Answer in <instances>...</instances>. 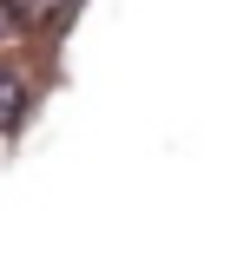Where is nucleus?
Segmentation results:
<instances>
[{
  "label": "nucleus",
  "mask_w": 250,
  "mask_h": 256,
  "mask_svg": "<svg viewBox=\"0 0 250 256\" xmlns=\"http://www.w3.org/2000/svg\"><path fill=\"white\" fill-rule=\"evenodd\" d=\"M20 112H27V86H20L14 72H0V132H14Z\"/></svg>",
  "instance_id": "f257e3e1"
},
{
  "label": "nucleus",
  "mask_w": 250,
  "mask_h": 256,
  "mask_svg": "<svg viewBox=\"0 0 250 256\" xmlns=\"http://www.w3.org/2000/svg\"><path fill=\"white\" fill-rule=\"evenodd\" d=\"M7 7L20 14V26H33V20H46L53 7H66V0H7Z\"/></svg>",
  "instance_id": "f03ea898"
},
{
  "label": "nucleus",
  "mask_w": 250,
  "mask_h": 256,
  "mask_svg": "<svg viewBox=\"0 0 250 256\" xmlns=\"http://www.w3.org/2000/svg\"><path fill=\"white\" fill-rule=\"evenodd\" d=\"M14 33H20V14L7 7V0H0V40H14Z\"/></svg>",
  "instance_id": "7ed1b4c3"
}]
</instances>
